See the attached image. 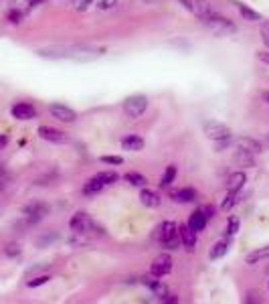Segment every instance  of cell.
I'll return each mask as SVG.
<instances>
[{
  "label": "cell",
  "mask_w": 269,
  "mask_h": 304,
  "mask_svg": "<svg viewBox=\"0 0 269 304\" xmlns=\"http://www.w3.org/2000/svg\"><path fill=\"white\" fill-rule=\"evenodd\" d=\"M115 4H118V0H97V6H99L101 10H109V8H113Z\"/></svg>",
  "instance_id": "cell-35"
},
{
  "label": "cell",
  "mask_w": 269,
  "mask_h": 304,
  "mask_svg": "<svg viewBox=\"0 0 269 304\" xmlns=\"http://www.w3.org/2000/svg\"><path fill=\"white\" fill-rule=\"evenodd\" d=\"M146 108H148L146 96H130V98L124 102V112L128 114L130 118H140L142 114L146 112Z\"/></svg>",
  "instance_id": "cell-5"
},
{
  "label": "cell",
  "mask_w": 269,
  "mask_h": 304,
  "mask_svg": "<svg viewBox=\"0 0 269 304\" xmlns=\"http://www.w3.org/2000/svg\"><path fill=\"white\" fill-rule=\"evenodd\" d=\"M235 146H237V150L249 152V154H259V152H261V144H259L257 140L249 138V136H241V138H237V140H235Z\"/></svg>",
  "instance_id": "cell-13"
},
{
  "label": "cell",
  "mask_w": 269,
  "mask_h": 304,
  "mask_svg": "<svg viewBox=\"0 0 269 304\" xmlns=\"http://www.w3.org/2000/svg\"><path fill=\"white\" fill-rule=\"evenodd\" d=\"M38 136H41L43 140H47V142H53V144H67L69 142L65 132H61L57 128H51V126H41L38 128Z\"/></svg>",
  "instance_id": "cell-10"
},
{
  "label": "cell",
  "mask_w": 269,
  "mask_h": 304,
  "mask_svg": "<svg viewBox=\"0 0 269 304\" xmlns=\"http://www.w3.org/2000/svg\"><path fill=\"white\" fill-rule=\"evenodd\" d=\"M239 225H241V223H239L237 217H231L229 223H227V234H229V236H235V234L239 232Z\"/></svg>",
  "instance_id": "cell-30"
},
{
  "label": "cell",
  "mask_w": 269,
  "mask_h": 304,
  "mask_svg": "<svg viewBox=\"0 0 269 304\" xmlns=\"http://www.w3.org/2000/svg\"><path fill=\"white\" fill-rule=\"evenodd\" d=\"M201 211L205 213V217H207V219H211V217H213V213H215V207H211V205H209V207H203Z\"/></svg>",
  "instance_id": "cell-38"
},
{
  "label": "cell",
  "mask_w": 269,
  "mask_h": 304,
  "mask_svg": "<svg viewBox=\"0 0 269 304\" xmlns=\"http://www.w3.org/2000/svg\"><path fill=\"white\" fill-rule=\"evenodd\" d=\"M192 8L197 10V14L201 16V20L207 18V16H211V14H215L213 0H195V6H192Z\"/></svg>",
  "instance_id": "cell-18"
},
{
  "label": "cell",
  "mask_w": 269,
  "mask_h": 304,
  "mask_svg": "<svg viewBox=\"0 0 269 304\" xmlns=\"http://www.w3.org/2000/svg\"><path fill=\"white\" fill-rule=\"evenodd\" d=\"M178 234H180V242L188 252H195L197 246V232H192L188 225H180L178 227Z\"/></svg>",
  "instance_id": "cell-12"
},
{
  "label": "cell",
  "mask_w": 269,
  "mask_h": 304,
  "mask_svg": "<svg viewBox=\"0 0 269 304\" xmlns=\"http://www.w3.org/2000/svg\"><path fill=\"white\" fill-rule=\"evenodd\" d=\"M4 252H6V256H8V258H16V256L20 254V248H18L16 244H8Z\"/></svg>",
  "instance_id": "cell-36"
},
{
  "label": "cell",
  "mask_w": 269,
  "mask_h": 304,
  "mask_svg": "<svg viewBox=\"0 0 269 304\" xmlns=\"http://www.w3.org/2000/svg\"><path fill=\"white\" fill-rule=\"evenodd\" d=\"M38 55L45 59H71V61H91L101 53L83 47H55V49H41Z\"/></svg>",
  "instance_id": "cell-1"
},
{
  "label": "cell",
  "mask_w": 269,
  "mask_h": 304,
  "mask_svg": "<svg viewBox=\"0 0 269 304\" xmlns=\"http://www.w3.org/2000/svg\"><path fill=\"white\" fill-rule=\"evenodd\" d=\"M237 162L245 164V166H253V154H249V152H243V150H237V156H235Z\"/></svg>",
  "instance_id": "cell-27"
},
{
  "label": "cell",
  "mask_w": 269,
  "mask_h": 304,
  "mask_svg": "<svg viewBox=\"0 0 269 304\" xmlns=\"http://www.w3.org/2000/svg\"><path fill=\"white\" fill-rule=\"evenodd\" d=\"M12 116L16 120H32V118H36V110H34V106H30L26 102H18L12 106Z\"/></svg>",
  "instance_id": "cell-11"
},
{
  "label": "cell",
  "mask_w": 269,
  "mask_h": 304,
  "mask_svg": "<svg viewBox=\"0 0 269 304\" xmlns=\"http://www.w3.org/2000/svg\"><path fill=\"white\" fill-rule=\"evenodd\" d=\"M267 140H269V134H267Z\"/></svg>",
  "instance_id": "cell-43"
},
{
  "label": "cell",
  "mask_w": 269,
  "mask_h": 304,
  "mask_svg": "<svg viewBox=\"0 0 269 304\" xmlns=\"http://www.w3.org/2000/svg\"><path fill=\"white\" fill-rule=\"evenodd\" d=\"M170 270H172V258L168 254L158 256L156 260L152 262V268H150L152 276H156V278H162V276L170 274Z\"/></svg>",
  "instance_id": "cell-6"
},
{
  "label": "cell",
  "mask_w": 269,
  "mask_h": 304,
  "mask_svg": "<svg viewBox=\"0 0 269 304\" xmlns=\"http://www.w3.org/2000/svg\"><path fill=\"white\" fill-rule=\"evenodd\" d=\"M207 221H209V219H207V217H205V213L199 209V211H195V213L190 215V219H188V223H186V225L190 227L192 232H197V234H199V232H203L205 227H207Z\"/></svg>",
  "instance_id": "cell-17"
},
{
  "label": "cell",
  "mask_w": 269,
  "mask_h": 304,
  "mask_svg": "<svg viewBox=\"0 0 269 304\" xmlns=\"http://www.w3.org/2000/svg\"><path fill=\"white\" fill-rule=\"evenodd\" d=\"M170 197L178 203H192L197 199V191L195 188H190V186H184V188H176V191L170 193Z\"/></svg>",
  "instance_id": "cell-15"
},
{
  "label": "cell",
  "mask_w": 269,
  "mask_h": 304,
  "mask_svg": "<svg viewBox=\"0 0 269 304\" xmlns=\"http://www.w3.org/2000/svg\"><path fill=\"white\" fill-rule=\"evenodd\" d=\"M263 260H269V246L267 248H259V250L247 254V258H245L247 264H257V262H263Z\"/></svg>",
  "instance_id": "cell-21"
},
{
  "label": "cell",
  "mask_w": 269,
  "mask_h": 304,
  "mask_svg": "<svg viewBox=\"0 0 269 304\" xmlns=\"http://www.w3.org/2000/svg\"><path fill=\"white\" fill-rule=\"evenodd\" d=\"M259 30H261V41H263V43H265V47L269 49V20H263Z\"/></svg>",
  "instance_id": "cell-32"
},
{
  "label": "cell",
  "mask_w": 269,
  "mask_h": 304,
  "mask_svg": "<svg viewBox=\"0 0 269 304\" xmlns=\"http://www.w3.org/2000/svg\"><path fill=\"white\" fill-rule=\"evenodd\" d=\"M103 186H105V184H103V182H101L97 176H93V178H89V180L85 182V186H83V193L89 197V195H95V193H99Z\"/></svg>",
  "instance_id": "cell-23"
},
{
  "label": "cell",
  "mask_w": 269,
  "mask_h": 304,
  "mask_svg": "<svg viewBox=\"0 0 269 304\" xmlns=\"http://www.w3.org/2000/svg\"><path fill=\"white\" fill-rule=\"evenodd\" d=\"M6 144H8V136L6 134H0V150H2Z\"/></svg>",
  "instance_id": "cell-40"
},
{
  "label": "cell",
  "mask_w": 269,
  "mask_h": 304,
  "mask_svg": "<svg viewBox=\"0 0 269 304\" xmlns=\"http://www.w3.org/2000/svg\"><path fill=\"white\" fill-rule=\"evenodd\" d=\"M227 250H229V246H227L225 242H219V244H215V246H213V250H211L209 258H211V260H221V258L227 254Z\"/></svg>",
  "instance_id": "cell-24"
},
{
  "label": "cell",
  "mask_w": 269,
  "mask_h": 304,
  "mask_svg": "<svg viewBox=\"0 0 269 304\" xmlns=\"http://www.w3.org/2000/svg\"><path fill=\"white\" fill-rule=\"evenodd\" d=\"M261 98H263V100H267V102H269V94H267V92H263V94H261Z\"/></svg>",
  "instance_id": "cell-42"
},
{
  "label": "cell",
  "mask_w": 269,
  "mask_h": 304,
  "mask_svg": "<svg viewBox=\"0 0 269 304\" xmlns=\"http://www.w3.org/2000/svg\"><path fill=\"white\" fill-rule=\"evenodd\" d=\"M235 4H237L239 12H241V16H243L245 20H249V22H253V20H261V14H259L257 10L249 8V6H247V4H243V2H235Z\"/></svg>",
  "instance_id": "cell-22"
},
{
  "label": "cell",
  "mask_w": 269,
  "mask_h": 304,
  "mask_svg": "<svg viewBox=\"0 0 269 304\" xmlns=\"http://www.w3.org/2000/svg\"><path fill=\"white\" fill-rule=\"evenodd\" d=\"M156 240L164 246V250H178L180 242V234H178V225L172 221H164L160 223V227L156 230Z\"/></svg>",
  "instance_id": "cell-2"
},
{
  "label": "cell",
  "mask_w": 269,
  "mask_h": 304,
  "mask_svg": "<svg viewBox=\"0 0 269 304\" xmlns=\"http://www.w3.org/2000/svg\"><path fill=\"white\" fill-rule=\"evenodd\" d=\"M22 213H24V217H26L30 223H36V221H41V219L49 213V207H47L45 203H41V201H34V203H28V205L22 209Z\"/></svg>",
  "instance_id": "cell-9"
},
{
  "label": "cell",
  "mask_w": 269,
  "mask_h": 304,
  "mask_svg": "<svg viewBox=\"0 0 269 304\" xmlns=\"http://www.w3.org/2000/svg\"><path fill=\"white\" fill-rule=\"evenodd\" d=\"M43 0H30V6H36V4H41Z\"/></svg>",
  "instance_id": "cell-41"
},
{
  "label": "cell",
  "mask_w": 269,
  "mask_h": 304,
  "mask_svg": "<svg viewBox=\"0 0 269 304\" xmlns=\"http://www.w3.org/2000/svg\"><path fill=\"white\" fill-rule=\"evenodd\" d=\"M122 148L124 150H128V152H138V150H142L144 148V140L140 138V136H126L124 140H122Z\"/></svg>",
  "instance_id": "cell-19"
},
{
  "label": "cell",
  "mask_w": 269,
  "mask_h": 304,
  "mask_svg": "<svg viewBox=\"0 0 269 304\" xmlns=\"http://www.w3.org/2000/svg\"><path fill=\"white\" fill-rule=\"evenodd\" d=\"M257 57H259V61H263V63H267V65H269V53L261 51V53H257Z\"/></svg>",
  "instance_id": "cell-39"
},
{
  "label": "cell",
  "mask_w": 269,
  "mask_h": 304,
  "mask_svg": "<svg viewBox=\"0 0 269 304\" xmlns=\"http://www.w3.org/2000/svg\"><path fill=\"white\" fill-rule=\"evenodd\" d=\"M22 16H24V10H20V8H14V6H12V8L8 10V20L14 22V24H18V22L22 20Z\"/></svg>",
  "instance_id": "cell-29"
},
{
  "label": "cell",
  "mask_w": 269,
  "mask_h": 304,
  "mask_svg": "<svg viewBox=\"0 0 269 304\" xmlns=\"http://www.w3.org/2000/svg\"><path fill=\"white\" fill-rule=\"evenodd\" d=\"M245 180H247V176H245L243 170L233 172V174L229 176V180H227V191H231V193H239L241 188H243V184H245Z\"/></svg>",
  "instance_id": "cell-14"
},
{
  "label": "cell",
  "mask_w": 269,
  "mask_h": 304,
  "mask_svg": "<svg viewBox=\"0 0 269 304\" xmlns=\"http://www.w3.org/2000/svg\"><path fill=\"white\" fill-rule=\"evenodd\" d=\"M101 162H105V164H122L124 158H120V156H101Z\"/></svg>",
  "instance_id": "cell-37"
},
{
  "label": "cell",
  "mask_w": 269,
  "mask_h": 304,
  "mask_svg": "<svg viewBox=\"0 0 269 304\" xmlns=\"http://www.w3.org/2000/svg\"><path fill=\"white\" fill-rule=\"evenodd\" d=\"M103 184H113L115 180H118V174H115L113 170H105V172H97L95 174Z\"/></svg>",
  "instance_id": "cell-26"
},
{
  "label": "cell",
  "mask_w": 269,
  "mask_h": 304,
  "mask_svg": "<svg viewBox=\"0 0 269 304\" xmlns=\"http://www.w3.org/2000/svg\"><path fill=\"white\" fill-rule=\"evenodd\" d=\"M69 227L73 232H77V234H93V232H101L99 227H97V223L89 217V215H85V213H75L73 217H71V221H69Z\"/></svg>",
  "instance_id": "cell-4"
},
{
  "label": "cell",
  "mask_w": 269,
  "mask_h": 304,
  "mask_svg": "<svg viewBox=\"0 0 269 304\" xmlns=\"http://www.w3.org/2000/svg\"><path fill=\"white\" fill-rule=\"evenodd\" d=\"M49 280H51L49 276H36V278H32V280H28V282H26V286H28V288H36V286L47 284Z\"/></svg>",
  "instance_id": "cell-33"
},
{
  "label": "cell",
  "mask_w": 269,
  "mask_h": 304,
  "mask_svg": "<svg viewBox=\"0 0 269 304\" xmlns=\"http://www.w3.org/2000/svg\"><path fill=\"white\" fill-rule=\"evenodd\" d=\"M174 178H176V166L172 164V166H168V168H166V172H164V176H162V182H160V184H162V186H170Z\"/></svg>",
  "instance_id": "cell-28"
},
{
  "label": "cell",
  "mask_w": 269,
  "mask_h": 304,
  "mask_svg": "<svg viewBox=\"0 0 269 304\" xmlns=\"http://www.w3.org/2000/svg\"><path fill=\"white\" fill-rule=\"evenodd\" d=\"M140 201H142V205H146V207H158V205H160V197L154 193V191H150V188H142Z\"/></svg>",
  "instance_id": "cell-20"
},
{
  "label": "cell",
  "mask_w": 269,
  "mask_h": 304,
  "mask_svg": "<svg viewBox=\"0 0 269 304\" xmlns=\"http://www.w3.org/2000/svg\"><path fill=\"white\" fill-rule=\"evenodd\" d=\"M49 114L53 118H57L59 122H65V124H71V122L77 120V114L71 108L63 106V104H51L49 106Z\"/></svg>",
  "instance_id": "cell-7"
},
{
  "label": "cell",
  "mask_w": 269,
  "mask_h": 304,
  "mask_svg": "<svg viewBox=\"0 0 269 304\" xmlns=\"http://www.w3.org/2000/svg\"><path fill=\"white\" fill-rule=\"evenodd\" d=\"M142 282L152 290V294H156L158 298H162V300H164V298L168 296V288H166L164 284H160V282L156 280V276H152V278H148V276H146V278H142Z\"/></svg>",
  "instance_id": "cell-16"
},
{
  "label": "cell",
  "mask_w": 269,
  "mask_h": 304,
  "mask_svg": "<svg viewBox=\"0 0 269 304\" xmlns=\"http://www.w3.org/2000/svg\"><path fill=\"white\" fill-rule=\"evenodd\" d=\"M124 178H126L130 184H134V186H144V184H146V176L140 174V172H128Z\"/></svg>",
  "instance_id": "cell-25"
},
{
  "label": "cell",
  "mask_w": 269,
  "mask_h": 304,
  "mask_svg": "<svg viewBox=\"0 0 269 304\" xmlns=\"http://www.w3.org/2000/svg\"><path fill=\"white\" fill-rule=\"evenodd\" d=\"M71 4H73L77 10H87V8L93 4V0H71Z\"/></svg>",
  "instance_id": "cell-34"
},
{
  "label": "cell",
  "mask_w": 269,
  "mask_h": 304,
  "mask_svg": "<svg viewBox=\"0 0 269 304\" xmlns=\"http://www.w3.org/2000/svg\"><path fill=\"white\" fill-rule=\"evenodd\" d=\"M203 130H205V134L211 138V140H227L229 136H231V130L225 126V124H221V122H205V126H203Z\"/></svg>",
  "instance_id": "cell-8"
},
{
  "label": "cell",
  "mask_w": 269,
  "mask_h": 304,
  "mask_svg": "<svg viewBox=\"0 0 269 304\" xmlns=\"http://www.w3.org/2000/svg\"><path fill=\"white\" fill-rule=\"evenodd\" d=\"M237 201H239V197H237V193H231V191H229V195H227V199L223 201V205H221V207H223L225 211H229V209H231V207H233V205H235Z\"/></svg>",
  "instance_id": "cell-31"
},
{
  "label": "cell",
  "mask_w": 269,
  "mask_h": 304,
  "mask_svg": "<svg viewBox=\"0 0 269 304\" xmlns=\"http://www.w3.org/2000/svg\"><path fill=\"white\" fill-rule=\"evenodd\" d=\"M203 22L213 30V32H217V34H233V32H237V26L231 22L229 18H225V16H221V14H211V16H207V18H203Z\"/></svg>",
  "instance_id": "cell-3"
}]
</instances>
